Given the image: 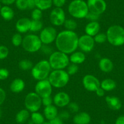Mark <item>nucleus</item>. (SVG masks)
I'll use <instances>...</instances> for the list:
<instances>
[{"label": "nucleus", "instance_id": "46", "mask_svg": "<svg viewBox=\"0 0 124 124\" xmlns=\"http://www.w3.org/2000/svg\"><path fill=\"white\" fill-rule=\"evenodd\" d=\"M27 9L29 10H33L35 8H36L35 6V0H27Z\"/></svg>", "mask_w": 124, "mask_h": 124}, {"label": "nucleus", "instance_id": "36", "mask_svg": "<svg viewBox=\"0 0 124 124\" xmlns=\"http://www.w3.org/2000/svg\"><path fill=\"white\" fill-rule=\"evenodd\" d=\"M9 50L7 46L0 45V60H4L8 57Z\"/></svg>", "mask_w": 124, "mask_h": 124}, {"label": "nucleus", "instance_id": "19", "mask_svg": "<svg viewBox=\"0 0 124 124\" xmlns=\"http://www.w3.org/2000/svg\"><path fill=\"white\" fill-rule=\"evenodd\" d=\"M91 120V117L86 112L76 113L73 117V122L74 124H89Z\"/></svg>", "mask_w": 124, "mask_h": 124}, {"label": "nucleus", "instance_id": "41", "mask_svg": "<svg viewBox=\"0 0 124 124\" xmlns=\"http://www.w3.org/2000/svg\"><path fill=\"white\" fill-rule=\"evenodd\" d=\"M9 76V71L6 68H0V80H4Z\"/></svg>", "mask_w": 124, "mask_h": 124}, {"label": "nucleus", "instance_id": "53", "mask_svg": "<svg viewBox=\"0 0 124 124\" xmlns=\"http://www.w3.org/2000/svg\"><path fill=\"white\" fill-rule=\"evenodd\" d=\"M1 8H2V7H1V3H0V10H1Z\"/></svg>", "mask_w": 124, "mask_h": 124}, {"label": "nucleus", "instance_id": "55", "mask_svg": "<svg viewBox=\"0 0 124 124\" xmlns=\"http://www.w3.org/2000/svg\"></svg>", "mask_w": 124, "mask_h": 124}, {"label": "nucleus", "instance_id": "6", "mask_svg": "<svg viewBox=\"0 0 124 124\" xmlns=\"http://www.w3.org/2000/svg\"><path fill=\"white\" fill-rule=\"evenodd\" d=\"M48 80L52 87L62 88L66 86L70 81V75L64 70H53L48 77Z\"/></svg>", "mask_w": 124, "mask_h": 124}, {"label": "nucleus", "instance_id": "38", "mask_svg": "<svg viewBox=\"0 0 124 124\" xmlns=\"http://www.w3.org/2000/svg\"><path fill=\"white\" fill-rule=\"evenodd\" d=\"M70 111L72 113H77L80 109L79 105L76 102H70L68 105Z\"/></svg>", "mask_w": 124, "mask_h": 124}, {"label": "nucleus", "instance_id": "22", "mask_svg": "<svg viewBox=\"0 0 124 124\" xmlns=\"http://www.w3.org/2000/svg\"><path fill=\"white\" fill-rule=\"evenodd\" d=\"M70 62L71 63L80 65L83 63L86 60V55L85 53L82 51H75L70 55Z\"/></svg>", "mask_w": 124, "mask_h": 124}, {"label": "nucleus", "instance_id": "54", "mask_svg": "<svg viewBox=\"0 0 124 124\" xmlns=\"http://www.w3.org/2000/svg\"><path fill=\"white\" fill-rule=\"evenodd\" d=\"M1 116V109H0V117Z\"/></svg>", "mask_w": 124, "mask_h": 124}, {"label": "nucleus", "instance_id": "33", "mask_svg": "<svg viewBox=\"0 0 124 124\" xmlns=\"http://www.w3.org/2000/svg\"><path fill=\"white\" fill-rule=\"evenodd\" d=\"M95 43L97 44H103L107 41V37L106 34L103 32H99L94 37Z\"/></svg>", "mask_w": 124, "mask_h": 124}, {"label": "nucleus", "instance_id": "35", "mask_svg": "<svg viewBox=\"0 0 124 124\" xmlns=\"http://www.w3.org/2000/svg\"><path fill=\"white\" fill-rule=\"evenodd\" d=\"M15 6L18 10L23 11L27 9V0H16Z\"/></svg>", "mask_w": 124, "mask_h": 124}, {"label": "nucleus", "instance_id": "14", "mask_svg": "<svg viewBox=\"0 0 124 124\" xmlns=\"http://www.w3.org/2000/svg\"><path fill=\"white\" fill-rule=\"evenodd\" d=\"M82 83L85 89L90 92H95L101 86L99 80L91 74L85 75L82 80Z\"/></svg>", "mask_w": 124, "mask_h": 124}, {"label": "nucleus", "instance_id": "28", "mask_svg": "<svg viewBox=\"0 0 124 124\" xmlns=\"http://www.w3.org/2000/svg\"><path fill=\"white\" fill-rule=\"evenodd\" d=\"M31 120L35 124H43L45 122V116L39 112H34L31 114Z\"/></svg>", "mask_w": 124, "mask_h": 124}, {"label": "nucleus", "instance_id": "10", "mask_svg": "<svg viewBox=\"0 0 124 124\" xmlns=\"http://www.w3.org/2000/svg\"><path fill=\"white\" fill-rule=\"evenodd\" d=\"M35 92L41 98L51 96L52 93V86L51 85L48 79L38 81L35 85Z\"/></svg>", "mask_w": 124, "mask_h": 124}, {"label": "nucleus", "instance_id": "29", "mask_svg": "<svg viewBox=\"0 0 124 124\" xmlns=\"http://www.w3.org/2000/svg\"><path fill=\"white\" fill-rule=\"evenodd\" d=\"M43 24L41 20H31L30 31L32 32H37L43 29Z\"/></svg>", "mask_w": 124, "mask_h": 124}, {"label": "nucleus", "instance_id": "7", "mask_svg": "<svg viewBox=\"0 0 124 124\" xmlns=\"http://www.w3.org/2000/svg\"><path fill=\"white\" fill-rule=\"evenodd\" d=\"M21 45L24 51L30 53H34L40 51L43 44L39 36L31 34L23 38Z\"/></svg>", "mask_w": 124, "mask_h": 124}, {"label": "nucleus", "instance_id": "5", "mask_svg": "<svg viewBox=\"0 0 124 124\" xmlns=\"http://www.w3.org/2000/svg\"><path fill=\"white\" fill-rule=\"evenodd\" d=\"M49 63L53 70H64L70 63V58L67 54L59 51L52 52L49 57Z\"/></svg>", "mask_w": 124, "mask_h": 124}, {"label": "nucleus", "instance_id": "39", "mask_svg": "<svg viewBox=\"0 0 124 124\" xmlns=\"http://www.w3.org/2000/svg\"><path fill=\"white\" fill-rule=\"evenodd\" d=\"M40 51H41L44 54L49 55H50L53 52V49L49 45H43Z\"/></svg>", "mask_w": 124, "mask_h": 124}, {"label": "nucleus", "instance_id": "34", "mask_svg": "<svg viewBox=\"0 0 124 124\" xmlns=\"http://www.w3.org/2000/svg\"><path fill=\"white\" fill-rule=\"evenodd\" d=\"M43 17V11L38 8L33 9L31 12L32 20H41Z\"/></svg>", "mask_w": 124, "mask_h": 124}, {"label": "nucleus", "instance_id": "32", "mask_svg": "<svg viewBox=\"0 0 124 124\" xmlns=\"http://www.w3.org/2000/svg\"><path fill=\"white\" fill-rule=\"evenodd\" d=\"M23 40V38L21 34H20V33H16V34H14L12 36L11 41L12 43V45L14 46L18 47V46H20V45H22Z\"/></svg>", "mask_w": 124, "mask_h": 124}, {"label": "nucleus", "instance_id": "13", "mask_svg": "<svg viewBox=\"0 0 124 124\" xmlns=\"http://www.w3.org/2000/svg\"><path fill=\"white\" fill-rule=\"evenodd\" d=\"M95 41L91 36L85 34L78 37V47L83 52H89L94 47Z\"/></svg>", "mask_w": 124, "mask_h": 124}, {"label": "nucleus", "instance_id": "3", "mask_svg": "<svg viewBox=\"0 0 124 124\" xmlns=\"http://www.w3.org/2000/svg\"><path fill=\"white\" fill-rule=\"evenodd\" d=\"M70 15L77 19L85 18L89 12L87 3L84 0H72L68 8Z\"/></svg>", "mask_w": 124, "mask_h": 124}, {"label": "nucleus", "instance_id": "9", "mask_svg": "<svg viewBox=\"0 0 124 124\" xmlns=\"http://www.w3.org/2000/svg\"><path fill=\"white\" fill-rule=\"evenodd\" d=\"M57 30L52 26L46 27L40 31L39 35L43 45H51L55 41L57 36Z\"/></svg>", "mask_w": 124, "mask_h": 124}, {"label": "nucleus", "instance_id": "47", "mask_svg": "<svg viewBox=\"0 0 124 124\" xmlns=\"http://www.w3.org/2000/svg\"><path fill=\"white\" fill-rule=\"evenodd\" d=\"M51 124H63V120H62L58 116L56 117L54 119L49 120Z\"/></svg>", "mask_w": 124, "mask_h": 124}, {"label": "nucleus", "instance_id": "45", "mask_svg": "<svg viewBox=\"0 0 124 124\" xmlns=\"http://www.w3.org/2000/svg\"><path fill=\"white\" fill-rule=\"evenodd\" d=\"M6 98V91L3 89L0 88V105H1L5 101Z\"/></svg>", "mask_w": 124, "mask_h": 124}, {"label": "nucleus", "instance_id": "12", "mask_svg": "<svg viewBox=\"0 0 124 124\" xmlns=\"http://www.w3.org/2000/svg\"><path fill=\"white\" fill-rule=\"evenodd\" d=\"M86 3L90 12L101 15L107 10V4L105 0H88Z\"/></svg>", "mask_w": 124, "mask_h": 124}, {"label": "nucleus", "instance_id": "2", "mask_svg": "<svg viewBox=\"0 0 124 124\" xmlns=\"http://www.w3.org/2000/svg\"><path fill=\"white\" fill-rule=\"evenodd\" d=\"M107 41L114 46L124 45V28L119 25H112L108 28L106 32Z\"/></svg>", "mask_w": 124, "mask_h": 124}, {"label": "nucleus", "instance_id": "17", "mask_svg": "<svg viewBox=\"0 0 124 124\" xmlns=\"http://www.w3.org/2000/svg\"><path fill=\"white\" fill-rule=\"evenodd\" d=\"M101 25L98 21H90L86 25L85 27V32L86 35L93 37L100 32Z\"/></svg>", "mask_w": 124, "mask_h": 124}, {"label": "nucleus", "instance_id": "42", "mask_svg": "<svg viewBox=\"0 0 124 124\" xmlns=\"http://www.w3.org/2000/svg\"><path fill=\"white\" fill-rule=\"evenodd\" d=\"M52 103H53V99L51 97V96L42 98V105L45 106V107L51 105Z\"/></svg>", "mask_w": 124, "mask_h": 124}, {"label": "nucleus", "instance_id": "30", "mask_svg": "<svg viewBox=\"0 0 124 124\" xmlns=\"http://www.w3.org/2000/svg\"><path fill=\"white\" fill-rule=\"evenodd\" d=\"M18 65L19 68L23 71H28V70H32L34 66L32 62L28 59L21 60L19 62Z\"/></svg>", "mask_w": 124, "mask_h": 124}, {"label": "nucleus", "instance_id": "43", "mask_svg": "<svg viewBox=\"0 0 124 124\" xmlns=\"http://www.w3.org/2000/svg\"><path fill=\"white\" fill-rule=\"evenodd\" d=\"M66 0H52L53 5L55 8H62V7L66 4Z\"/></svg>", "mask_w": 124, "mask_h": 124}, {"label": "nucleus", "instance_id": "11", "mask_svg": "<svg viewBox=\"0 0 124 124\" xmlns=\"http://www.w3.org/2000/svg\"><path fill=\"white\" fill-rule=\"evenodd\" d=\"M51 23L55 26H61L64 24L66 20V15L62 8H55L51 10L49 15Z\"/></svg>", "mask_w": 124, "mask_h": 124}, {"label": "nucleus", "instance_id": "26", "mask_svg": "<svg viewBox=\"0 0 124 124\" xmlns=\"http://www.w3.org/2000/svg\"><path fill=\"white\" fill-rule=\"evenodd\" d=\"M116 82L111 78H105L101 82V87L105 91H111L116 88Z\"/></svg>", "mask_w": 124, "mask_h": 124}, {"label": "nucleus", "instance_id": "24", "mask_svg": "<svg viewBox=\"0 0 124 124\" xmlns=\"http://www.w3.org/2000/svg\"><path fill=\"white\" fill-rule=\"evenodd\" d=\"M0 15L4 20L10 21L14 18L15 13L9 6H4L0 10Z\"/></svg>", "mask_w": 124, "mask_h": 124}, {"label": "nucleus", "instance_id": "18", "mask_svg": "<svg viewBox=\"0 0 124 124\" xmlns=\"http://www.w3.org/2000/svg\"><path fill=\"white\" fill-rule=\"evenodd\" d=\"M105 102L108 107L114 111L119 110L122 106L121 101L115 96H107L105 97Z\"/></svg>", "mask_w": 124, "mask_h": 124}, {"label": "nucleus", "instance_id": "15", "mask_svg": "<svg viewBox=\"0 0 124 124\" xmlns=\"http://www.w3.org/2000/svg\"><path fill=\"white\" fill-rule=\"evenodd\" d=\"M53 103L57 107L63 108L70 103V97L68 94L65 92H58L54 96Z\"/></svg>", "mask_w": 124, "mask_h": 124}, {"label": "nucleus", "instance_id": "16", "mask_svg": "<svg viewBox=\"0 0 124 124\" xmlns=\"http://www.w3.org/2000/svg\"><path fill=\"white\" fill-rule=\"evenodd\" d=\"M31 25V20L26 17L21 18L16 23L15 28L20 34H25L30 31Z\"/></svg>", "mask_w": 124, "mask_h": 124}, {"label": "nucleus", "instance_id": "21", "mask_svg": "<svg viewBox=\"0 0 124 124\" xmlns=\"http://www.w3.org/2000/svg\"><path fill=\"white\" fill-rule=\"evenodd\" d=\"M25 83L21 78H15L10 85V89L14 93H21L24 89Z\"/></svg>", "mask_w": 124, "mask_h": 124}, {"label": "nucleus", "instance_id": "49", "mask_svg": "<svg viewBox=\"0 0 124 124\" xmlns=\"http://www.w3.org/2000/svg\"><path fill=\"white\" fill-rule=\"evenodd\" d=\"M16 0H0V3L4 6H10L15 3Z\"/></svg>", "mask_w": 124, "mask_h": 124}, {"label": "nucleus", "instance_id": "4", "mask_svg": "<svg viewBox=\"0 0 124 124\" xmlns=\"http://www.w3.org/2000/svg\"><path fill=\"white\" fill-rule=\"evenodd\" d=\"M51 68L48 60H42L34 65L31 70V74L37 81L47 79L51 72Z\"/></svg>", "mask_w": 124, "mask_h": 124}, {"label": "nucleus", "instance_id": "50", "mask_svg": "<svg viewBox=\"0 0 124 124\" xmlns=\"http://www.w3.org/2000/svg\"><path fill=\"white\" fill-rule=\"evenodd\" d=\"M115 124H124V115L118 117L116 120Z\"/></svg>", "mask_w": 124, "mask_h": 124}, {"label": "nucleus", "instance_id": "23", "mask_svg": "<svg viewBox=\"0 0 124 124\" xmlns=\"http://www.w3.org/2000/svg\"><path fill=\"white\" fill-rule=\"evenodd\" d=\"M44 116L49 121L58 116V112L57 107L55 105H51L45 107L44 109Z\"/></svg>", "mask_w": 124, "mask_h": 124}, {"label": "nucleus", "instance_id": "1", "mask_svg": "<svg viewBox=\"0 0 124 124\" xmlns=\"http://www.w3.org/2000/svg\"><path fill=\"white\" fill-rule=\"evenodd\" d=\"M78 37L74 31H61L57 34L55 43L58 51L66 54H71L78 48Z\"/></svg>", "mask_w": 124, "mask_h": 124}, {"label": "nucleus", "instance_id": "44", "mask_svg": "<svg viewBox=\"0 0 124 124\" xmlns=\"http://www.w3.org/2000/svg\"><path fill=\"white\" fill-rule=\"evenodd\" d=\"M58 116L63 120H68L70 117V113L67 111H63L58 114Z\"/></svg>", "mask_w": 124, "mask_h": 124}, {"label": "nucleus", "instance_id": "52", "mask_svg": "<svg viewBox=\"0 0 124 124\" xmlns=\"http://www.w3.org/2000/svg\"><path fill=\"white\" fill-rule=\"evenodd\" d=\"M43 124H51V123L49 122H49H44Z\"/></svg>", "mask_w": 124, "mask_h": 124}, {"label": "nucleus", "instance_id": "31", "mask_svg": "<svg viewBox=\"0 0 124 124\" xmlns=\"http://www.w3.org/2000/svg\"><path fill=\"white\" fill-rule=\"evenodd\" d=\"M63 25L66 30L68 31H74V30H76L77 27V22L73 19H66Z\"/></svg>", "mask_w": 124, "mask_h": 124}, {"label": "nucleus", "instance_id": "8", "mask_svg": "<svg viewBox=\"0 0 124 124\" xmlns=\"http://www.w3.org/2000/svg\"><path fill=\"white\" fill-rule=\"evenodd\" d=\"M24 105L31 113L38 111L42 106V98L35 92H31L25 97Z\"/></svg>", "mask_w": 124, "mask_h": 124}, {"label": "nucleus", "instance_id": "48", "mask_svg": "<svg viewBox=\"0 0 124 124\" xmlns=\"http://www.w3.org/2000/svg\"><path fill=\"white\" fill-rule=\"evenodd\" d=\"M95 92H96V95L99 97H103L105 95V91L101 86H100Z\"/></svg>", "mask_w": 124, "mask_h": 124}, {"label": "nucleus", "instance_id": "27", "mask_svg": "<svg viewBox=\"0 0 124 124\" xmlns=\"http://www.w3.org/2000/svg\"><path fill=\"white\" fill-rule=\"evenodd\" d=\"M36 8L42 11L49 9L53 5L52 0H35Z\"/></svg>", "mask_w": 124, "mask_h": 124}, {"label": "nucleus", "instance_id": "51", "mask_svg": "<svg viewBox=\"0 0 124 124\" xmlns=\"http://www.w3.org/2000/svg\"><path fill=\"white\" fill-rule=\"evenodd\" d=\"M28 124H34V123L32 121V120H30L29 121V122H28Z\"/></svg>", "mask_w": 124, "mask_h": 124}, {"label": "nucleus", "instance_id": "25", "mask_svg": "<svg viewBox=\"0 0 124 124\" xmlns=\"http://www.w3.org/2000/svg\"><path fill=\"white\" fill-rule=\"evenodd\" d=\"M31 117L30 112L27 109H22L19 111L15 116V120L17 124H24Z\"/></svg>", "mask_w": 124, "mask_h": 124}, {"label": "nucleus", "instance_id": "40", "mask_svg": "<svg viewBox=\"0 0 124 124\" xmlns=\"http://www.w3.org/2000/svg\"><path fill=\"white\" fill-rule=\"evenodd\" d=\"M100 16L101 15L89 12L88 14H87L85 18L89 20V21H97L99 20V19Z\"/></svg>", "mask_w": 124, "mask_h": 124}, {"label": "nucleus", "instance_id": "20", "mask_svg": "<svg viewBox=\"0 0 124 124\" xmlns=\"http://www.w3.org/2000/svg\"><path fill=\"white\" fill-rule=\"evenodd\" d=\"M99 68L102 72L109 73L113 71L114 68V64L109 58L104 57V58H102L99 60Z\"/></svg>", "mask_w": 124, "mask_h": 124}, {"label": "nucleus", "instance_id": "37", "mask_svg": "<svg viewBox=\"0 0 124 124\" xmlns=\"http://www.w3.org/2000/svg\"><path fill=\"white\" fill-rule=\"evenodd\" d=\"M78 66L76 64L71 63V65H69L67 68V71L66 72H68L70 76H72L74 75L78 72Z\"/></svg>", "mask_w": 124, "mask_h": 124}]
</instances>
